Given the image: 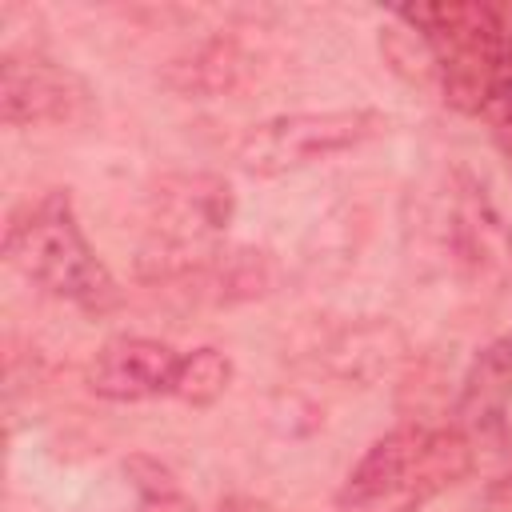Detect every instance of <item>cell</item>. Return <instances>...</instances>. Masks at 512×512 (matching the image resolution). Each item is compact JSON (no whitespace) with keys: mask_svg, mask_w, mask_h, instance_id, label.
Masks as SVG:
<instances>
[{"mask_svg":"<svg viewBox=\"0 0 512 512\" xmlns=\"http://www.w3.org/2000/svg\"><path fill=\"white\" fill-rule=\"evenodd\" d=\"M476 444L452 424H400L368 444L336 492V512H420L468 480Z\"/></svg>","mask_w":512,"mask_h":512,"instance_id":"1","label":"cell"},{"mask_svg":"<svg viewBox=\"0 0 512 512\" xmlns=\"http://www.w3.org/2000/svg\"><path fill=\"white\" fill-rule=\"evenodd\" d=\"M4 260L44 296H56L92 316L120 304V284L100 252L88 244L68 192L52 188L20 208L4 224Z\"/></svg>","mask_w":512,"mask_h":512,"instance_id":"2","label":"cell"},{"mask_svg":"<svg viewBox=\"0 0 512 512\" xmlns=\"http://www.w3.org/2000/svg\"><path fill=\"white\" fill-rule=\"evenodd\" d=\"M392 16L428 44L444 100L460 112H484L508 32V8L448 0V4H404Z\"/></svg>","mask_w":512,"mask_h":512,"instance_id":"3","label":"cell"},{"mask_svg":"<svg viewBox=\"0 0 512 512\" xmlns=\"http://www.w3.org/2000/svg\"><path fill=\"white\" fill-rule=\"evenodd\" d=\"M236 196L228 180L212 172H168L148 192V248L140 272L148 280H184L220 244L216 236L232 224Z\"/></svg>","mask_w":512,"mask_h":512,"instance_id":"4","label":"cell"},{"mask_svg":"<svg viewBox=\"0 0 512 512\" xmlns=\"http://www.w3.org/2000/svg\"><path fill=\"white\" fill-rule=\"evenodd\" d=\"M388 128V116L376 108H324V112H280L260 124H252L236 148L232 160L260 180L288 176L300 168H312L320 160H332L340 152H352L368 140H376Z\"/></svg>","mask_w":512,"mask_h":512,"instance_id":"5","label":"cell"},{"mask_svg":"<svg viewBox=\"0 0 512 512\" xmlns=\"http://www.w3.org/2000/svg\"><path fill=\"white\" fill-rule=\"evenodd\" d=\"M92 84L40 52H4L0 60V120L8 128L76 124L92 112Z\"/></svg>","mask_w":512,"mask_h":512,"instance_id":"6","label":"cell"},{"mask_svg":"<svg viewBox=\"0 0 512 512\" xmlns=\"http://www.w3.org/2000/svg\"><path fill=\"white\" fill-rule=\"evenodd\" d=\"M180 360H184V352H176L172 344L124 332V336H112L96 348V356L88 360L84 380L100 400L140 404V400L172 396Z\"/></svg>","mask_w":512,"mask_h":512,"instance_id":"7","label":"cell"},{"mask_svg":"<svg viewBox=\"0 0 512 512\" xmlns=\"http://www.w3.org/2000/svg\"><path fill=\"white\" fill-rule=\"evenodd\" d=\"M448 240L456 264L476 280H504L512 272V228L500 208L468 172H456V188L448 200Z\"/></svg>","mask_w":512,"mask_h":512,"instance_id":"8","label":"cell"},{"mask_svg":"<svg viewBox=\"0 0 512 512\" xmlns=\"http://www.w3.org/2000/svg\"><path fill=\"white\" fill-rule=\"evenodd\" d=\"M456 428L472 444H512V336H496L468 364L456 400Z\"/></svg>","mask_w":512,"mask_h":512,"instance_id":"9","label":"cell"},{"mask_svg":"<svg viewBox=\"0 0 512 512\" xmlns=\"http://www.w3.org/2000/svg\"><path fill=\"white\" fill-rule=\"evenodd\" d=\"M280 268L264 248H216L200 268H192L180 284H192L196 296L212 304H244L260 300L276 288Z\"/></svg>","mask_w":512,"mask_h":512,"instance_id":"10","label":"cell"},{"mask_svg":"<svg viewBox=\"0 0 512 512\" xmlns=\"http://www.w3.org/2000/svg\"><path fill=\"white\" fill-rule=\"evenodd\" d=\"M400 360H404V336L388 320L344 328L328 348V364L344 380H376L380 372H392Z\"/></svg>","mask_w":512,"mask_h":512,"instance_id":"11","label":"cell"},{"mask_svg":"<svg viewBox=\"0 0 512 512\" xmlns=\"http://www.w3.org/2000/svg\"><path fill=\"white\" fill-rule=\"evenodd\" d=\"M228 384H232V356L224 348L204 344V348L184 352L172 400L192 404V408H208V404H216L228 392Z\"/></svg>","mask_w":512,"mask_h":512,"instance_id":"12","label":"cell"},{"mask_svg":"<svg viewBox=\"0 0 512 512\" xmlns=\"http://www.w3.org/2000/svg\"><path fill=\"white\" fill-rule=\"evenodd\" d=\"M480 116L488 120V132L512 168V8H508V32H504L500 64H496V76H492V88H488Z\"/></svg>","mask_w":512,"mask_h":512,"instance_id":"13","label":"cell"},{"mask_svg":"<svg viewBox=\"0 0 512 512\" xmlns=\"http://www.w3.org/2000/svg\"><path fill=\"white\" fill-rule=\"evenodd\" d=\"M132 476H136V488H140V508L136 512H200L156 460H152V476H140V472H132Z\"/></svg>","mask_w":512,"mask_h":512,"instance_id":"14","label":"cell"}]
</instances>
